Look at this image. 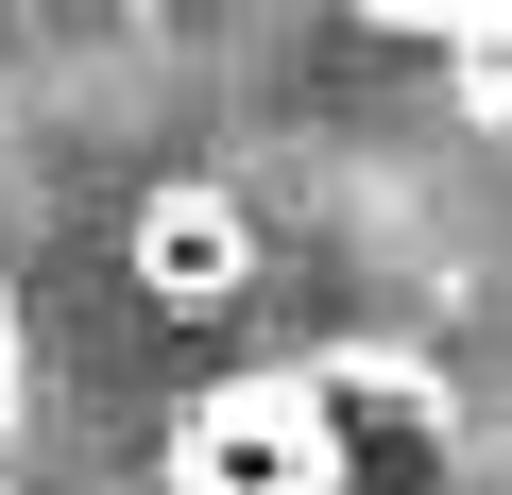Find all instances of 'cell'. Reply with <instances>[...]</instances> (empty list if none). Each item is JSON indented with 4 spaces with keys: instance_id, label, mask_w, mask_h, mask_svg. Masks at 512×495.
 I'll use <instances>...</instances> for the list:
<instances>
[{
    "instance_id": "1",
    "label": "cell",
    "mask_w": 512,
    "mask_h": 495,
    "mask_svg": "<svg viewBox=\"0 0 512 495\" xmlns=\"http://www.w3.org/2000/svg\"><path fill=\"white\" fill-rule=\"evenodd\" d=\"M325 461H342V444H325V410L256 376V393H222V410L188 427V461H171V478H188V495H342Z\"/></svg>"
},
{
    "instance_id": "2",
    "label": "cell",
    "mask_w": 512,
    "mask_h": 495,
    "mask_svg": "<svg viewBox=\"0 0 512 495\" xmlns=\"http://www.w3.org/2000/svg\"><path fill=\"white\" fill-rule=\"evenodd\" d=\"M137 274H154V291H222V274H239V222H222V205H154V222H137Z\"/></svg>"
}]
</instances>
